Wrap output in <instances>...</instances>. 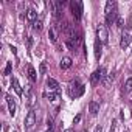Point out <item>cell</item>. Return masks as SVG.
Masks as SVG:
<instances>
[{
	"mask_svg": "<svg viewBox=\"0 0 132 132\" xmlns=\"http://www.w3.org/2000/svg\"><path fill=\"white\" fill-rule=\"evenodd\" d=\"M84 86L79 82V81H72L70 84H69V93H70V96L72 98H78V96H81L82 93H84Z\"/></svg>",
	"mask_w": 132,
	"mask_h": 132,
	"instance_id": "6da1fadb",
	"label": "cell"
},
{
	"mask_svg": "<svg viewBox=\"0 0 132 132\" xmlns=\"http://www.w3.org/2000/svg\"><path fill=\"white\" fill-rule=\"evenodd\" d=\"M70 10H72V14L75 17V20H81L82 17V3L81 2H70Z\"/></svg>",
	"mask_w": 132,
	"mask_h": 132,
	"instance_id": "7a4b0ae2",
	"label": "cell"
},
{
	"mask_svg": "<svg viewBox=\"0 0 132 132\" xmlns=\"http://www.w3.org/2000/svg\"><path fill=\"white\" fill-rule=\"evenodd\" d=\"M96 37L101 44H107L109 40V34H107V28L104 25H98L96 27Z\"/></svg>",
	"mask_w": 132,
	"mask_h": 132,
	"instance_id": "3957f363",
	"label": "cell"
},
{
	"mask_svg": "<svg viewBox=\"0 0 132 132\" xmlns=\"http://www.w3.org/2000/svg\"><path fill=\"white\" fill-rule=\"evenodd\" d=\"M106 76H107V75H106V67H101V69H98V70H95V72L92 73L90 81H92V84H96L98 81H103Z\"/></svg>",
	"mask_w": 132,
	"mask_h": 132,
	"instance_id": "277c9868",
	"label": "cell"
},
{
	"mask_svg": "<svg viewBox=\"0 0 132 132\" xmlns=\"http://www.w3.org/2000/svg\"><path fill=\"white\" fill-rule=\"evenodd\" d=\"M130 40H132V36H130L129 33H123V34H121V40H120V47H121L123 50H126V48L129 47Z\"/></svg>",
	"mask_w": 132,
	"mask_h": 132,
	"instance_id": "5b68a950",
	"label": "cell"
},
{
	"mask_svg": "<svg viewBox=\"0 0 132 132\" xmlns=\"http://www.w3.org/2000/svg\"><path fill=\"white\" fill-rule=\"evenodd\" d=\"M34 124H36V113L34 112H30L27 115V118H25V126H27V129H33Z\"/></svg>",
	"mask_w": 132,
	"mask_h": 132,
	"instance_id": "8992f818",
	"label": "cell"
},
{
	"mask_svg": "<svg viewBox=\"0 0 132 132\" xmlns=\"http://www.w3.org/2000/svg\"><path fill=\"white\" fill-rule=\"evenodd\" d=\"M47 87H48V90H51V92H57V90H59V82H57L54 78H48V79H47Z\"/></svg>",
	"mask_w": 132,
	"mask_h": 132,
	"instance_id": "52a82bcc",
	"label": "cell"
},
{
	"mask_svg": "<svg viewBox=\"0 0 132 132\" xmlns=\"http://www.w3.org/2000/svg\"><path fill=\"white\" fill-rule=\"evenodd\" d=\"M6 103H8L10 115H11V117H14V113H16V101L13 100V96H11V95H6Z\"/></svg>",
	"mask_w": 132,
	"mask_h": 132,
	"instance_id": "ba28073f",
	"label": "cell"
},
{
	"mask_svg": "<svg viewBox=\"0 0 132 132\" xmlns=\"http://www.w3.org/2000/svg\"><path fill=\"white\" fill-rule=\"evenodd\" d=\"M72 64H73L72 57H69V56H65V57H62V61L59 62V67H61L62 70H67V69H70V67H72Z\"/></svg>",
	"mask_w": 132,
	"mask_h": 132,
	"instance_id": "9c48e42d",
	"label": "cell"
},
{
	"mask_svg": "<svg viewBox=\"0 0 132 132\" xmlns=\"http://www.w3.org/2000/svg\"><path fill=\"white\" fill-rule=\"evenodd\" d=\"M27 73H28V78H30V81H31V82H34V81L37 79V73H36V70H34L33 65H28Z\"/></svg>",
	"mask_w": 132,
	"mask_h": 132,
	"instance_id": "30bf717a",
	"label": "cell"
},
{
	"mask_svg": "<svg viewBox=\"0 0 132 132\" xmlns=\"http://www.w3.org/2000/svg\"><path fill=\"white\" fill-rule=\"evenodd\" d=\"M115 6H117V3L113 2V0H109V2L106 3V10H104V13H106V14H112V13H115Z\"/></svg>",
	"mask_w": 132,
	"mask_h": 132,
	"instance_id": "8fae6325",
	"label": "cell"
},
{
	"mask_svg": "<svg viewBox=\"0 0 132 132\" xmlns=\"http://www.w3.org/2000/svg\"><path fill=\"white\" fill-rule=\"evenodd\" d=\"M89 110H90L92 115H98V112H100V104H98L96 101H90V104H89Z\"/></svg>",
	"mask_w": 132,
	"mask_h": 132,
	"instance_id": "7c38bea8",
	"label": "cell"
},
{
	"mask_svg": "<svg viewBox=\"0 0 132 132\" xmlns=\"http://www.w3.org/2000/svg\"><path fill=\"white\" fill-rule=\"evenodd\" d=\"M117 13H112V14H106V25H113L117 22Z\"/></svg>",
	"mask_w": 132,
	"mask_h": 132,
	"instance_id": "4fadbf2b",
	"label": "cell"
},
{
	"mask_svg": "<svg viewBox=\"0 0 132 132\" xmlns=\"http://www.w3.org/2000/svg\"><path fill=\"white\" fill-rule=\"evenodd\" d=\"M44 98L48 101H54V100H57V92H51V90L48 92L47 90V92H44Z\"/></svg>",
	"mask_w": 132,
	"mask_h": 132,
	"instance_id": "5bb4252c",
	"label": "cell"
},
{
	"mask_svg": "<svg viewBox=\"0 0 132 132\" xmlns=\"http://www.w3.org/2000/svg\"><path fill=\"white\" fill-rule=\"evenodd\" d=\"M13 87H14V92L19 95V96H22V87H20V84H19V81H17V78H13Z\"/></svg>",
	"mask_w": 132,
	"mask_h": 132,
	"instance_id": "9a60e30c",
	"label": "cell"
},
{
	"mask_svg": "<svg viewBox=\"0 0 132 132\" xmlns=\"http://www.w3.org/2000/svg\"><path fill=\"white\" fill-rule=\"evenodd\" d=\"M36 17H37V13H36L33 8H30V10L27 11V19L31 20V22H36Z\"/></svg>",
	"mask_w": 132,
	"mask_h": 132,
	"instance_id": "2e32d148",
	"label": "cell"
},
{
	"mask_svg": "<svg viewBox=\"0 0 132 132\" xmlns=\"http://www.w3.org/2000/svg\"><path fill=\"white\" fill-rule=\"evenodd\" d=\"M48 37H50V40L51 42H57V33H56V28H50L48 30Z\"/></svg>",
	"mask_w": 132,
	"mask_h": 132,
	"instance_id": "e0dca14e",
	"label": "cell"
},
{
	"mask_svg": "<svg viewBox=\"0 0 132 132\" xmlns=\"http://www.w3.org/2000/svg\"><path fill=\"white\" fill-rule=\"evenodd\" d=\"M101 53H103V51H101V42L96 39V42H95V57L100 59V57H101Z\"/></svg>",
	"mask_w": 132,
	"mask_h": 132,
	"instance_id": "ac0fdd59",
	"label": "cell"
},
{
	"mask_svg": "<svg viewBox=\"0 0 132 132\" xmlns=\"http://www.w3.org/2000/svg\"><path fill=\"white\" fill-rule=\"evenodd\" d=\"M112 81H113V75H107V76H106V78H104V79H103L101 82H103V86H104V87L107 89V87H109V86L112 84Z\"/></svg>",
	"mask_w": 132,
	"mask_h": 132,
	"instance_id": "d6986e66",
	"label": "cell"
},
{
	"mask_svg": "<svg viewBox=\"0 0 132 132\" xmlns=\"http://www.w3.org/2000/svg\"><path fill=\"white\" fill-rule=\"evenodd\" d=\"M42 25H44V23H42V20H40V19H39V20H36V22H33V28H34L36 31H40V30H42Z\"/></svg>",
	"mask_w": 132,
	"mask_h": 132,
	"instance_id": "ffe728a7",
	"label": "cell"
},
{
	"mask_svg": "<svg viewBox=\"0 0 132 132\" xmlns=\"http://www.w3.org/2000/svg\"><path fill=\"white\" fill-rule=\"evenodd\" d=\"M13 70V62H6V67H5V75H11Z\"/></svg>",
	"mask_w": 132,
	"mask_h": 132,
	"instance_id": "44dd1931",
	"label": "cell"
},
{
	"mask_svg": "<svg viewBox=\"0 0 132 132\" xmlns=\"http://www.w3.org/2000/svg\"><path fill=\"white\" fill-rule=\"evenodd\" d=\"M124 89H126V92H130V90H132V78H129V79L126 81V86H124Z\"/></svg>",
	"mask_w": 132,
	"mask_h": 132,
	"instance_id": "7402d4cb",
	"label": "cell"
},
{
	"mask_svg": "<svg viewBox=\"0 0 132 132\" xmlns=\"http://www.w3.org/2000/svg\"><path fill=\"white\" fill-rule=\"evenodd\" d=\"M115 23H117V25H118L120 28H123V27H124V19H123L121 16H118V17H117V22H115Z\"/></svg>",
	"mask_w": 132,
	"mask_h": 132,
	"instance_id": "603a6c76",
	"label": "cell"
},
{
	"mask_svg": "<svg viewBox=\"0 0 132 132\" xmlns=\"http://www.w3.org/2000/svg\"><path fill=\"white\" fill-rule=\"evenodd\" d=\"M39 72H40V75H44V73L47 72V65H45V62H42V64H40V67H39Z\"/></svg>",
	"mask_w": 132,
	"mask_h": 132,
	"instance_id": "cb8c5ba5",
	"label": "cell"
},
{
	"mask_svg": "<svg viewBox=\"0 0 132 132\" xmlns=\"http://www.w3.org/2000/svg\"><path fill=\"white\" fill-rule=\"evenodd\" d=\"M79 121H81V115H76V117H75V120H73V123L76 124V123H79Z\"/></svg>",
	"mask_w": 132,
	"mask_h": 132,
	"instance_id": "d4e9b609",
	"label": "cell"
},
{
	"mask_svg": "<svg viewBox=\"0 0 132 132\" xmlns=\"http://www.w3.org/2000/svg\"><path fill=\"white\" fill-rule=\"evenodd\" d=\"M95 132H103V127H101V126H96V127H95Z\"/></svg>",
	"mask_w": 132,
	"mask_h": 132,
	"instance_id": "484cf974",
	"label": "cell"
},
{
	"mask_svg": "<svg viewBox=\"0 0 132 132\" xmlns=\"http://www.w3.org/2000/svg\"><path fill=\"white\" fill-rule=\"evenodd\" d=\"M115 130V123H112V126H110V132H113Z\"/></svg>",
	"mask_w": 132,
	"mask_h": 132,
	"instance_id": "4316f807",
	"label": "cell"
},
{
	"mask_svg": "<svg viewBox=\"0 0 132 132\" xmlns=\"http://www.w3.org/2000/svg\"><path fill=\"white\" fill-rule=\"evenodd\" d=\"M64 132H75V130H73V129H65Z\"/></svg>",
	"mask_w": 132,
	"mask_h": 132,
	"instance_id": "83f0119b",
	"label": "cell"
},
{
	"mask_svg": "<svg viewBox=\"0 0 132 132\" xmlns=\"http://www.w3.org/2000/svg\"><path fill=\"white\" fill-rule=\"evenodd\" d=\"M45 132H53V129H47V130H45Z\"/></svg>",
	"mask_w": 132,
	"mask_h": 132,
	"instance_id": "f1b7e54d",
	"label": "cell"
},
{
	"mask_svg": "<svg viewBox=\"0 0 132 132\" xmlns=\"http://www.w3.org/2000/svg\"><path fill=\"white\" fill-rule=\"evenodd\" d=\"M82 132H87V130H82Z\"/></svg>",
	"mask_w": 132,
	"mask_h": 132,
	"instance_id": "f546056e",
	"label": "cell"
}]
</instances>
